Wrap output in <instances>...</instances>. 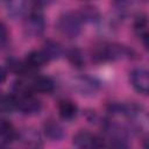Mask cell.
Returning <instances> with one entry per match:
<instances>
[{
	"label": "cell",
	"instance_id": "16",
	"mask_svg": "<svg viewBox=\"0 0 149 149\" xmlns=\"http://www.w3.org/2000/svg\"><path fill=\"white\" fill-rule=\"evenodd\" d=\"M76 85H77L78 90L81 92V94L95 92L97 91V87H98V84L92 78H90V77H80L77 80V84Z\"/></svg>",
	"mask_w": 149,
	"mask_h": 149
},
{
	"label": "cell",
	"instance_id": "17",
	"mask_svg": "<svg viewBox=\"0 0 149 149\" xmlns=\"http://www.w3.org/2000/svg\"><path fill=\"white\" fill-rule=\"evenodd\" d=\"M16 108V99L14 95L0 93V112H10Z\"/></svg>",
	"mask_w": 149,
	"mask_h": 149
},
{
	"label": "cell",
	"instance_id": "11",
	"mask_svg": "<svg viewBox=\"0 0 149 149\" xmlns=\"http://www.w3.org/2000/svg\"><path fill=\"white\" fill-rule=\"evenodd\" d=\"M77 14L81 22L83 21L84 22H94L100 16L98 8L93 5H84L83 7H80V9Z\"/></svg>",
	"mask_w": 149,
	"mask_h": 149
},
{
	"label": "cell",
	"instance_id": "1",
	"mask_svg": "<svg viewBox=\"0 0 149 149\" xmlns=\"http://www.w3.org/2000/svg\"><path fill=\"white\" fill-rule=\"evenodd\" d=\"M29 10L23 22L24 31L29 36H40L43 34L45 28V21L41 9L38 8V3H30Z\"/></svg>",
	"mask_w": 149,
	"mask_h": 149
},
{
	"label": "cell",
	"instance_id": "9",
	"mask_svg": "<svg viewBox=\"0 0 149 149\" xmlns=\"http://www.w3.org/2000/svg\"><path fill=\"white\" fill-rule=\"evenodd\" d=\"M41 51L47 57L48 62L49 61H52V59L59 58L62 56V54H63V50H62L61 44L58 42H55V41H51V40H48L43 44V49Z\"/></svg>",
	"mask_w": 149,
	"mask_h": 149
},
{
	"label": "cell",
	"instance_id": "10",
	"mask_svg": "<svg viewBox=\"0 0 149 149\" xmlns=\"http://www.w3.org/2000/svg\"><path fill=\"white\" fill-rule=\"evenodd\" d=\"M58 113L61 118L65 120H70L74 118V115L77 114V105L72 100H69V99L61 100L58 102Z\"/></svg>",
	"mask_w": 149,
	"mask_h": 149
},
{
	"label": "cell",
	"instance_id": "3",
	"mask_svg": "<svg viewBox=\"0 0 149 149\" xmlns=\"http://www.w3.org/2000/svg\"><path fill=\"white\" fill-rule=\"evenodd\" d=\"M73 144L77 149H102L104 140L87 130H80L73 136Z\"/></svg>",
	"mask_w": 149,
	"mask_h": 149
},
{
	"label": "cell",
	"instance_id": "22",
	"mask_svg": "<svg viewBox=\"0 0 149 149\" xmlns=\"http://www.w3.org/2000/svg\"><path fill=\"white\" fill-rule=\"evenodd\" d=\"M1 149H7V148H1Z\"/></svg>",
	"mask_w": 149,
	"mask_h": 149
},
{
	"label": "cell",
	"instance_id": "6",
	"mask_svg": "<svg viewBox=\"0 0 149 149\" xmlns=\"http://www.w3.org/2000/svg\"><path fill=\"white\" fill-rule=\"evenodd\" d=\"M43 130L45 136L51 141H61L65 135L64 128L62 127V125L54 119H49L48 121H45L43 126Z\"/></svg>",
	"mask_w": 149,
	"mask_h": 149
},
{
	"label": "cell",
	"instance_id": "21",
	"mask_svg": "<svg viewBox=\"0 0 149 149\" xmlns=\"http://www.w3.org/2000/svg\"><path fill=\"white\" fill-rule=\"evenodd\" d=\"M6 77H7V72L3 68L0 66V84H2L5 80H6Z\"/></svg>",
	"mask_w": 149,
	"mask_h": 149
},
{
	"label": "cell",
	"instance_id": "4",
	"mask_svg": "<svg viewBox=\"0 0 149 149\" xmlns=\"http://www.w3.org/2000/svg\"><path fill=\"white\" fill-rule=\"evenodd\" d=\"M15 99H16V108L26 115H34L41 111L42 107L41 101L37 98H35L31 93L21 95L19 98L15 97Z\"/></svg>",
	"mask_w": 149,
	"mask_h": 149
},
{
	"label": "cell",
	"instance_id": "15",
	"mask_svg": "<svg viewBox=\"0 0 149 149\" xmlns=\"http://www.w3.org/2000/svg\"><path fill=\"white\" fill-rule=\"evenodd\" d=\"M107 148L108 149H129V146L126 137L121 133L113 130L111 134Z\"/></svg>",
	"mask_w": 149,
	"mask_h": 149
},
{
	"label": "cell",
	"instance_id": "13",
	"mask_svg": "<svg viewBox=\"0 0 149 149\" xmlns=\"http://www.w3.org/2000/svg\"><path fill=\"white\" fill-rule=\"evenodd\" d=\"M0 139L3 142H12L16 139V130L12 122L8 120L0 121Z\"/></svg>",
	"mask_w": 149,
	"mask_h": 149
},
{
	"label": "cell",
	"instance_id": "14",
	"mask_svg": "<svg viewBox=\"0 0 149 149\" xmlns=\"http://www.w3.org/2000/svg\"><path fill=\"white\" fill-rule=\"evenodd\" d=\"M66 58L68 61L72 64V66L77 68V69H80L84 66L85 64V58H84V54L83 51L77 48V47H73L71 49H69L66 51Z\"/></svg>",
	"mask_w": 149,
	"mask_h": 149
},
{
	"label": "cell",
	"instance_id": "12",
	"mask_svg": "<svg viewBox=\"0 0 149 149\" xmlns=\"http://www.w3.org/2000/svg\"><path fill=\"white\" fill-rule=\"evenodd\" d=\"M134 30L139 37L142 38L146 48L148 47V20L146 15H140L134 23Z\"/></svg>",
	"mask_w": 149,
	"mask_h": 149
},
{
	"label": "cell",
	"instance_id": "5",
	"mask_svg": "<svg viewBox=\"0 0 149 149\" xmlns=\"http://www.w3.org/2000/svg\"><path fill=\"white\" fill-rule=\"evenodd\" d=\"M148 71L143 68H137L130 73V83L133 87L142 94H147L149 91V77Z\"/></svg>",
	"mask_w": 149,
	"mask_h": 149
},
{
	"label": "cell",
	"instance_id": "7",
	"mask_svg": "<svg viewBox=\"0 0 149 149\" xmlns=\"http://www.w3.org/2000/svg\"><path fill=\"white\" fill-rule=\"evenodd\" d=\"M55 84L51 78L47 76H36L31 79V88L40 93H50L52 92Z\"/></svg>",
	"mask_w": 149,
	"mask_h": 149
},
{
	"label": "cell",
	"instance_id": "18",
	"mask_svg": "<svg viewBox=\"0 0 149 149\" xmlns=\"http://www.w3.org/2000/svg\"><path fill=\"white\" fill-rule=\"evenodd\" d=\"M8 68L12 72L16 73V74H26L29 70V68L27 66V64L24 63V61H20V59H15V58H12L8 61Z\"/></svg>",
	"mask_w": 149,
	"mask_h": 149
},
{
	"label": "cell",
	"instance_id": "20",
	"mask_svg": "<svg viewBox=\"0 0 149 149\" xmlns=\"http://www.w3.org/2000/svg\"><path fill=\"white\" fill-rule=\"evenodd\" d=\"M7 38H8V30L6 26L2 22H0V45L5 44L7 42Z\"/></svg>",
	"mask_w": 149,
	"mask_h": 149
},
{
	"label": "cell",
	"instance_id": "2",
	"mask_svg": "<svg viewBox=\"0 0 149 149\" xmlns=\"http://www.w3.org/2000/svg\"><path fill=\"white\" fill-rule=\"evenodd\" d=\"M57 29L69 38L77 37L81 30V21L78 14L74 12L63 13L57 20Z\"/></svg>",
	"mask_w": 149,
	"mask_h": 149
},
{
	"label": "cell",
	"instance_id": "8",
	"mask_svg": "<svg viewBox=\"0 0 149 149\" xmlns=\"http://www.w3.org/2000/svg\"><path fill=\"white\" fill-rule=\"evenodd\" d=\"M24 63L27 64L29 70H34V69L42 68L44 64L48 63V59L41 50H34V51H31L27 55V57L24 59Z\"/></svg>",
	"mask_w": 149,
	"mask_h": 149
},
{
	"label": "cell",
	"instance_id": "19",
	"mask_svg": "<svg viewBox=\"0 0 149 149\" xmlns=\"http://www.w3.org/2000/svg\"><path fill=\"white\" fill-rule=\"evenodd\" d=\"M24 149H41V141L38 134H27L24 139Z\"/></svg>",
	"mask_w": 149,
	"mask_h": 149
}]
</instances>
